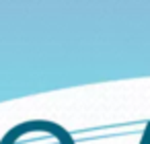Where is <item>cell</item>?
Returning a JSON list of instances; mask_svg holds the SVG:
<instances>
[{
  "label": "cell",
  "instance_id": "7a4b0ae2",
  "mask_svg": "<svg viewBox=\"0 0 150 144\" xmlns=\"http://www.w3.org/2000/svg\"><path fill=\"white\" fill-rule=\"evenodd\" d=\"M140 144H150V123L146 126V132H144V136H142Z\"/></svg>",
  "mask_w": 150,
  "mask_h": 144
},
{
  "label": "cell",
  "instance_id": "6da1fadb",
  "mask_svg": "<svg viewBox=\"0 0 150 144\" xmlns=\"http://www.w3.org/2000/svg\"><path fill=\"white\" fill-rule=\"evenodd\" d=\"M27 132H50L52 136H56V140L60 144H76L74 138L70 136V132H66L62 126H58L54 121H43V119H31V121H23V123L15 126L13 130H8L4 134V138L0 140V144H15Z\"/></svg>",
  "mask_w": 150,
  "mask_h": 144
}]
</instances>
